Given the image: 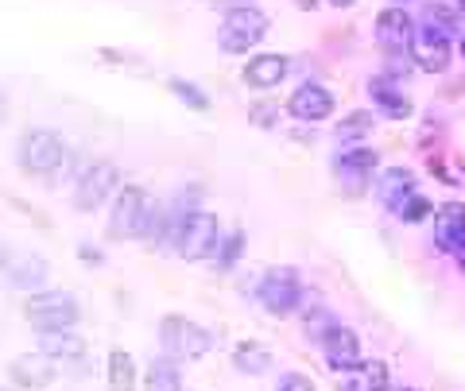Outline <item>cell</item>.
Wrapping results in <instances>:
<instances>
[{
    "instance_id": "obj_1",
    "label": "cell",
    "mask_w": 465,
    "mask_h": 391,
    "mask_svg": "<svg viewBox=\"0 0 465 391\" xmlns=\"http://www.w3.org/2000/svg\"><path fill=\"white\" fill-rule=\"evenodd\" d=\"M16 163L27 179L51 182L70 167V143L54 132V128H27L16 143Z\"/></svg>"
},
{
    "instance_id": "obj_2",
    "label": "cell",
    "mask_w": 465,
    "mask_h": 391,
    "mask_svg": "<svg viewBox=\"0 0 465 391\" xmlns=\"http://www.w3.org/2000/svg\"><path fill=\"white\" fill-rule=\"evenodd\" d=\"M222 221L210 210H191L171 217V249L179 259H210L222 244Z\"/></svg>"
},
{
    "instance_id": "obj_3",
    "label": "cell",
    "mask_w": 465,
    "mask_h": 391,
    "mask_svg": "<svg viewBox=\"0 0 465 391\" xmlns=\"http://www.w3.org/2000/svg\"><path fill=\"white\" fill-rule=\"evenodd\" d=\"M152 210H155V198L143 186H121L109 206V225H105L109 240H140Z\"/></svg>"
},
{
    "instance_id": "obj_4",
    "label": "cell",
    "mask_w": 465,
    "mask_h": 391,
    "mask_svg": "<svg viewBox=\"0 0 465 391\" xmlns=\"http://www.w3.org/2000/svg\"><path fill=\"white\" fill-rule=\"evenodd\" d=\"M159 345H163V357L171 360H198L213 349V333L186 314H167L159 322Z\"/></svg>"
},
{
    "instance_id": "obj_5",
    "label": "cell",
    "mask_w": 465,
    "mask_h": 391,
    "mask_svg": "<svg viewBox=\"0 0 465 391\" xmlns=\"http://www.w3.org/2000/svg\"><path fill=\"white\" fill-rule=\"evenodd\" d=\"M116 191H121V167H116L113 159H97V163L78 171L74 191H70V206H74V213H94L105 206Z\"/></svg>"
},
{
    "instance_id": "obj_6",
    "label": "cell",
    "mask_w": 465,
    "mask_h": 391,
    "mask_svg": "<svg viewBox=\"0 0 465 391\" xmlns=\"http://www.w3.org/2000/svg\"><path fill=\"white\" fill-rule=\"evenodd\" d=\"M24 318L32 322L39 333H51V329H74L82 307L70 291H39V295H27L24 302Z\"/></svg>"
},
{
    "instance_id": "obj_7",
    "label": "cell",
    "mask_w": 465,
    "mask_h": 391,
    "mask_svg": "<svg viewBox=\"0 0 465 391\" xmlns=\"http://www.w3.org/2000/svg\"><path fill=\"white\" fill-rule=\"evenodd\" d=\"M268 27H272V20L256 5L229 8L222 27H217V47H222L225 54H244V51L256 47V43L268 35Z\"/></svg>"
},
{
    "instance_id": "obj_8",
    "label": "cell",
    "mask_w": 465,
    "mask_h": 391,
    "mask_svg": "<svg viewBox=\"0 0 465 391\" xmlns=\"http://www.w3.org/2000/svg\"><path fill=\"white\" fill-rule=\"evenodd\" d=\"M256 298L272 318H291L302 307V283L295 268H272L256 287Z\"/></svg>"
},
{
    "instance_id": "obj_9",
    "label": "cell",
    "mask_w": 465,
    "mask_h": 391,
    "mask_svg": "<svg viewBox=\"0 0 465 391\" xmlns=\"http://www.w3.org/2000/svg\"><path fill=\"white\" fill-rule=\"evenodd\" d=\"M376 167H381V152L376 148H345L333 155V175L345 186V194L365 191L369 179H376Z\"/></svg>"
},
{
    "instance_id": "obj_10",
    "label": "cell",
    "mask_w": 465,
    "mask_h": 391,
    "mask_svg": "<svg viewBox=\"0 0 465 391\" xmlns=\"http://www.w3.org/2000/svg\"><path fill=\"white\" fill-rule=\"evenodd\" d=\"M333 105H338V101H333L326 85L302 82V85H295V93L287 97V117L299 124H322L333 117Z\"/></svg>"
},
{
    "instance_id": "obj_11",
    "label": "cell",
    "mask_w": 465,
    "mask_h": 391,
    "mask_svg": "<svg viewBox=\"0 0 465 391\" xmlns=\"http://www.w3.org/2000/svg\"><path fill=\"white\" fill-rule=\"evenodd\" d=\"M318 341H322L326 365H330L333 372H357L361 365H365V360H361V337H357V329L333 322Z\"/></svg>"
},
{
    "instance_id": "obj_12",
    "label": "cell",
    "mask_w": 465,
    "mask_h": 391,
    "mask_svg": "<svg viewBox=\"0 0 465 391\" xmlns=\"http://www.w3.org/2000/svg\"><path fill=\"white\" fill-rule=\"evenodd\" d=\"M411 63L423 74H446L450 66V39L434 32L427 24H415V43H411Z\"/></svg>"
},
{
    "instance_id": "obj_13",
    "label": "cell",
    "mask_w": 465,
    "mask_h": 391,
    "mask_svg": "<svg viewBox=\"0 0 465 391\" xmlns=\"http://www.w3.org/2000/svg\"><path fill=\"white\" fill-rule=\"evenodd\" d=\"M376 43L388 51V54H411V43H415V20L407 16L403 8H384L376 16Z\"/></svg>"
},
{
    "instance_id": "obj_14",
    "label": "cell",
    "mask_w": 465,
    "mask_h": 391,
    "mask_svg": "<svg viewBox=\"0 0 465 391\" xmlns=\"http://www.w3.org/2000/svg\"><path fill=\"white\" fill-rule=\"evenodd\" d=\"M8 376H12V387L16 391H43L58 380V365L43 353H20L8 365Z\"/></svg>"
},
{
    "instance_id": "obj_15",
    "label": "cell",
    "mask_w": 465,
    "mask_h": 391,
    "mask_svg": "<svg viewBox=\"0 0 465 391\" xmlns=\"http://www.w3.org/2000/svg\"><path fill=\"white\" fill-rule=\"evenodd\" d=\"M287 70H291L287 54H280V51H268V54H252L241 78H244V85H249V90L268 93V90H275V85H280V82L287 78Z\"/></svg>"
},
{
    "instance_id": "obj_16",
    "label": "cell",
    "mask_w": 465,
    "mask_h": 391,
    "mask_svg": "<svg viewBox=\"0 0 465 391\" xmlns=\"http://www.w3.org/2000/svg\"><path fill=\"white\" fill-rule=\"evenodd\" d=\"M85 337L74 329H51V333H39V353L54 360V365H82L85 360Z\"/></svg>"
},
{
    "instance_id": "obj_17",
    "label": "cell",
    "mask_w": 465,
    "mask_h": 391,
    "mask_svg": "<svg viewBox=\"0 0 465 391\" xmlns=\"http://www.w3.org/2000/svg\"><path fill=\"white\" fill-rule=\"evenodd\" d=\"M430 217H434V249L454 252L465 240V201H446Z\"/></svg>"
},
{
    "instance_id": "obj_18",
    "label": "cell",
    "mask_w": 465,
    "mask_h": 391,
    "mask_svg": "<svg viewBox=\"0 0 465 391\" xmlns=\"http://www.w3.org/2000/svg\"><path fill=\"white\" fill-rule=\"evenodd\" d=\"M411 194H415V175L407 167H384L376 175V198H381L384 210L396 213Z\"/></svg>"
},
{
    "instance_id": "obj_19",
    "label": "cell",
    "mask_w": 465,
    "mask_h": 391,
    "mask_svg": "<svg viewBox=\"0 0 465 391\" xmlns=\"http://www.w3.org/2000/svg\"><path fill=\"white\" fill-rule=\"evenodd\" d=\"M5 275H8V283L16 287V291L39 295L43 287H47V279H51V264L43 256H20V259H12Z\"/></svg>"
},
{
    "instance_id": "obj_20",
    "label": "cell",
    "mask_w": 465,
    "mask_h": 391,
    "mask_svg": "<svg viewBox=\"0 0 465 391\" xmlns=\"http://www.w3.org/2000/svg\"><path fill=\"white\" fill-rule=\"evenodd\" d=\"M369 97L376 101V109H381L384 117H391V121H407V117H411V101L403 97L400 82H391L384 74L369 82Z\"/></svg>"
},
{
    "instance_id": "obj_21",
    "label": "cell",
    "mask_w": 465,
    "mask_h": 391,
    "mask_svg": "<svg viewBox=\"0 0 465 391\" xmlns=\"http://www.w3.org/2000/svg\"><path fill=\"white\" fill-rule=\"evenodd\" d=\"M232 368L244 376H264L272 368V349L260 341H241L237 349H232Z\"/></svg>"
},
{
    "instance_id": "obj_22",
    "label": "cell",
    "mask_w": 465,
    "mask_h": 391,
    "mask_svg": "<svg viewBox=\"0 0 465 391\" xmlns=\"http://www.w3.org/2000/svg\"><path fill=\"white\" fill-rule=\"evenodd\" d=\"M143 391H183V372L171 357H159L143 372Z\"/></svg>"
},
{
    "instance_id": "obj_23",
    "label": "cell",
    "mask_w": 465,
    "mask_h": 391,
    "mask_svg": "<svg viewBox=\"0 0 465 391\" xmlns=\"http://www.w3.org/2000/svg\"><path fill=\"white\" fill-rule=\"evenodd\" d=\"M109 391H136V360H133V353H124V349L109 353Z\"/></svg>"
},
{
    "instance_id": "obj_24",
    "label": "cell",
    "mask_w": 465,
    "mask_h": 391,
    "mask_svg": "<svg viewBox=\"0 0 465 391\" xmlns=\"http://www.w3.org/2000/svg\"><path fill=\"white\" fill-rule=\"evenodd\" d=\"M372 124H376L372 112L357 109V112H349V117H341L338 124H333V136H338L341 143H353V140H365L372 132Z\"/></svg>"
},
{
    "instance_id": "obj_25",
    "label": "cell",
    "mask_w": 465,
    "mask_h": 391,
    "mask_svg": "<svg viewBox=\"0 0 465 391\" xmlns=\"http://www.w3.org/2000/svg\"><path fill=\"white\" fill-rule=\"evenodd\" d=\"M353 376L357 380H353L349 391H388V365L384 360H365Z\"/></svg>"
},
{
    "instance_id": "obj_26",
    "label": "cell",
    "mask_w": 465,
    "mask_h": 391,
    "mask_svg": "<svg viewBox=\"0 0 465 391\" xmlns=\"http://www.w3.org/2000/svg\"><path fill=\"white\" fill-rule=\"evenodd\" d=\"M167 90L179 97L191 112H210V97H206V90H198L194 82H186V78H167Z\"/></svg>"
},
{
    "instance_id": "obj_27",
    "label": "cell",
    "mask_w": 465,
    "mask_h": 391,
    "mask_svg": "<svg viewBox=\"0 0 465 391\" xmlns=\"http://www.w3.org/2000/svg\"><path fill=\"white\" fill-rule=\"evenodd\" d=\"M241 252H244V233H241V229H232L229 237H222V244H217V252H213L217 271H232V268H237Z\"/></svg>"
},
{
    "instance_id": "obj_28",
    "label": "cell",
    "mask_w": 465,
    "mask_h": 391,
    "mask_svg": "<svg viewBox=\"0 0 465 391\" xmlns=\"http://www.w3.org/2000/svg\"><path fill=\"white\" fill-rule=\"evenodd\" d=\"M434 213V206H430V201L423 198V194H411V198H407L403 201V206L396 210V217H400V221H407V225H419V221H427V217Z\"/></svg>"
},
{
    "instance_id": "obj_29",
    "label": "cell",
    "mask_w": 465,
    "mask_h": 391,
    "mask_svg": "<svg viewBox=\"0 0 465 391\" xmlns=\"http://www.w3.org/2000/svg\"><path fill=\"white\" fill-rule=\"evenodd\" d=\"M97 59L105 63V66H128V70H140V66H143L140 54H133V51H116V47H101V51H97Z\"/></svg>"
},
{
    "instance_id": "obj_30",
    "label": "cell",
    "mask_w": 465,
    "mask_h": 391,
    "mask_svg": "<svg viewBox=\"0 0 465 391\" xmlns=\"http://www.w3.org/2000/svg\"><path fill=\"white\" fill-rule=\"evenodd\" d=\"M275 391H314V380L302 372H283L280 384H275Z\"/></svg>"
},
{
    "instance_id": "obj_31",
    "label": "cell",
    "mask_w": 465,
    "mask_h": 391,
    "mask_svg": "<svg viewBox=\"0 0 465 391\" xmlns=\"http://www.w3.org/2000/svg\"><path fill=\"white\" fill-rule=\"evenodd\" d=\"M415 70V63H411V54H388V74L384 78H391V82H400V78H407Z\"/></svg>"
},
{
    "instance_id": "obj_32",
    "label": "cell",
    "mask_w": 465,
    "mask_h": 391,
    "mask_svg": "<svg viewBox=\"0 0 465 391\" xmlns=\"http://www.w3.org/2000/svg\"><path fill=\"white\" fill-rule=\"evenodd\" d=\"M275 117H280V109L268 105V101H264V105H252V109H249V121H252L256 128H272Z\"/></svg>"
},
{
    "instance_id": "obj_33",
    "label": "cell",
    "mask_w": 465,
    "mask_h": 391,
    "mask_svg": "<svg viewBox=\"0 0 465 391\" xmlns=\"http://www.w3.org/2000/svg\"><path fill=\"white\" fill-rule=\"evenodd\" d=\"M78 259L82 264H90V268H97V264H105V252L94 249V244H78Z\"/></svg>"
},
{
    "instance_id": "obj_34",
    "label": "cell",
    "mask_w": 465,
    "mask_h": 391,
    "mask_svg": "<svg viewBox=\"0 0 465 391\" xmlns=\"http://www.w3.org/2000/svg\"><path fill=\"white\" fill-rule=\"evenodd\" d=\"M213 5H222V8L229 12V8H249V5H252V0H213Z\"/></svg>"
},
{
    "instance_id": "obj_35",
    "label": "cell",
    "mask_w": 465,
    "mask_h": 391,
    "mask_svg": "<svg viewBox=\"0 0 465 391\" xmlns=\"http://www.w3.org/2000/svg\"><path fill=\"white\" fill-rule=\"evenodd\" d=\"M8 264H12V252L5 249V244H0V275H5V271H8Z\"/></svg>"
},
{
    "instance_id": "obj_36",
    "label": "cell",
    "mask_w": 465,
    "mask_h": 391,
    "mask_svg": "<svg viewBox=\"0 0 465 391\" xmlns=\"http://www.w3.org/2000/svg\"><path fill=\"white\" fill-rule=\"evenodd\" d=\"M8 121V97H5V90H0V124Z\"/></svg>"
},
{
    "instance_id": "obj_37",
    "label": "cell",
    "mask_w": 465,
    "mask_h": 391,
    "mask_svg": "<svg viewBox=\"0 0 465 391\" xmlns=\"http://www.w3.org/2000/svg\"><path fill=\"white\" fill-rule=\"evenodd\" d=\"M454 256H458V268H461V275H465V240H461L458 249H454Z\"/></svg>"
},
{
    "instance_id": "obj_38",
    "label": "cell",
    "mask_w": 465,
    "mask_h": 391,
    "mask_svg": "<svg viewBox=\"0 0 465 391\" xmlns=\"http://www.w3.org/2000/svg\"><path fill=\"white\" fill-rule=\"evenodd\" d=\"M299 8H311V12H314V8H318V0H299Z\"/></svg>"
},
{
    "instance_id": "obj_39",
    "label": "cell",
    "mask_w": 465,
    "mask_h": 391,
    "mask_svg": "<svg viewBox=\"0 0 465 391\" xmlns=\"http://www.w3.org/2000/svg\"><path fill=\"white\" fill-rule=\"evenodd\" d=\"M330 5H333V8H349V5H353V0H330Z\"/></svg>"
},
{
    "instance_id": "obj_40",
    "label": "cell",
    "mask_w": 465,
    "mask_h": 391,
    "mask_svg": "<svg viewBox=\"0 0 465 391\" xmlns=\"http://www.w3.org/2000/svg\"><path fill=\"white\" fill-rule=\"evenodd\" d=\"M388 391H419V387H388Z\"/></svg>"
},
{
    "instance_id": "obj_41",
    "label": "cell",
    "mask_w": 465,
    "mask_h": 391,
    "mask_svg": "<svg viewBox=\"0 0 465 391\" xmlns=\"http://www.w3.org/2000/svg\"><path fill=\"white\" fill-rule=\"evenodd\" d=\"M458 12H461V16H465V0H458Z\"/></svg>"
},
{
    "instance_id": "obj_42",
    "label": "cell",
    "mask_w": 465,
    "mask_h": 391,
    "mask_svg": "<svg viewBox=\"0 0 465 391\" xmlns=\"http://www.w3.org/2000/svg\"><path fill=\"white\" fill-rule=\"evenodd\" d=\"M461 59H465V39H461Z\"/></svg>"
},
{
    "instance_id": "obj_43",
    "label": "cell",
    "mask_w": 465,
    "mask_h": 391,
    "mask_svg": "<svg viewBox=\"0 0 465 391\" xmlns=\"http://www.w3.org/2000/svg\"><path fill=\"white\" fill-rule=\"evenodd\" d=\"M391 5H396V8H400V5H403V0H391Z\"/></svg>"
},
{
    "instance_id": "obj_44",
    "label": "cell",
    "mask_w": 465,
    "mask_h": 391,
    "mask_svg": "<svg viewBox=\"0 0 465 391\" xmlns=\"http://www.w3.org/2000/svg\"><path fill=\"white\" fill-rule=\"evenodd\" d=\"M0 391H16V387H0Z\"/></svg>"
}]
</instances>
